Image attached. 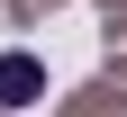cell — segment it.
I'll return each mask as SVG.
<instances>
[{"mask_svg":"<svg viewBox=\"0 0 127 117\" xmlns=\"http://www.w3.org/2000/svg\"><path fill=\"white\" fill-rule=\"evenodd\" d=\"M27 90H36V63H27V54H0V99H9V108H18Z\"/></svg>","mask_w":127,"mask_h":117,"instance_id":"cell-1","label":"cell"}]
</instances>
